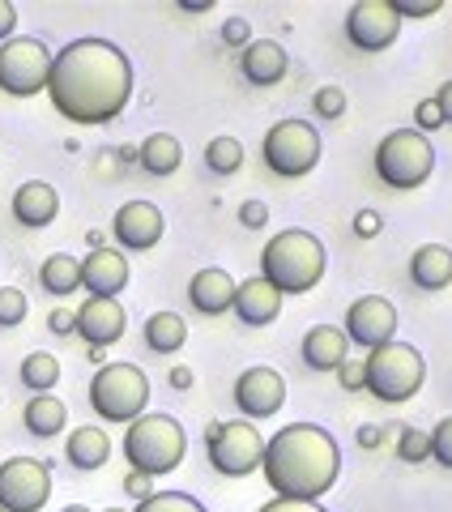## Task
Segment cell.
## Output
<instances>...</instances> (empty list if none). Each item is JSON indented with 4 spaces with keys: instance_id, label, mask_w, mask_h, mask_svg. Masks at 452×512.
<instances>
[{
    "instance_id": "6da1fadb",
    "label": "cell",
    "mask_w": 452,
    "mask_h": 512,
    "mask_svg": "<svg viewBox=\"0 0 452 512\" xmlns=\"http://www.w3.org/2000/svg\"><path fill=\"white\" fill-rule=\"evenodd\" d=\"M47 94L64 120L111 124L133 99V64L107 39H73L52 56Z\"/></svg>"
},
{
    "instance_id": "7a4b0ae2",
    "label": "cell",
    "mask_w": 452,
    "mask_h": 512,
    "mask_svg": "<svg viewBox=\"0 0 452 512\" xmlns=\"http://www.w3.org/2000/svg\"><path fill=\"white\" fill-rule=\"evenodd\" d=\"M261 474H265V483L278 491V500L320 504V495H329L337 474H342V448H337L333 431H325V427L290 423L278 436L265 440Z\"/></svg>"
},
{
    "instance_id": "3957f363",
    "label": "cell",
    "mask_w": 452,
    "mask_h": 512,
    "mask_svg": "<svg viewBox=\"0 0 452 512\" xmlns=\"http://www.w3.org/2000/svg\"><path fill=\"white\" fill-rule=\"evenodd\" d=\"M325 265H329L325 244L303 227L278 231L261 252V278L278 295H308L325 278Z\"/></svg>"
},
{
    "instance_id": "277c9868",
    "label": "cell",
    "mask_w": 452,
    "mask_h": 512,
    "mask_svg": "<svg viewBox=\"0 0 452 512\" xmlns=\"http://www.w3.org/2000/svg\"><path fill=\"white\" fill-rule=\"evenodd\" d=\"M188 453V436L171 414H141L137 423H128L124 431V457L133 474L145 478H163L184 461Z\"/></svg>"
},
{
    "instance_id": "5b68a950",
    "label": "cell",
    "mask_w": 452,
    "mask_h": 512,
    "mask_svg": "<svg viewBox=\"0 0 452 512\" xmlns=\"http://www.w3.org/2000/svg\"><path fill=\"white\" fill-rule=\"evenodd\" d=\"M423 380H427V363L410 342H384L367 350L363 359V389L384 406H406L423 389Z\"/></svg>"
},
{
    "instance_id": "8992f818",
    "label": "cell",
    "mask_w": 452,
    "mask_h": 512,
    "mask_svg": "<svg viewBox=\"0 0 452 512\" xmlns=\"http://www.w3.org/2000/svg\"><path fill=\"white\" fill-rule=\"evenodd\" d=\"M376 175L380 184H389L397 192H410V188H423L435 171V150H431V137L414 133V128H393L389 137H380L376 146Z\"/></svg>"
},
{
    "instance_id": "52a82bcc",
    "label": "cell",
    "mask_w": 452,
    "mask_h": 512,
    "mask_svg": "<svg viewBox=\"0 0 452 512\" xmlns=\"http://www.w3.org/2000/svg\"><path fill=\"white\" fill-rule=\"evenodd\" d=\"M90 406L107 423H137L150 406V380L137 363H103L90 380Z\"/></svg>"
},
{
    "instance_id": "ba28073f",
    "label": "cell",
    "mask_w": 452,
    "mask_h": 512,
    "mask_svg": "<svg viewBox=\"0 0 452 512\" xmlns=\"http://www.w3.org/2000/svg\"><path fill=\"white\" fill-rule=\"evenodd\" d=\"M265 167L282 180H303L320 163V133L308 120H278L261 141Z\"/></svg>"
},
{
    "instance_id": "9c48e42d",
    "label": "cell",
    "mask_w": 452,
    "mask_h": 512,
    "mask_svg": "<svg viewBox=\"0 0 452 512\" xmlns=\"http://www.w3.org/2000/svg\"><path fill=\"white\" fill-rule=\"evenodd\" d=\"M261 457H265V440L248 419L209 427V466L222 478H248L252 470H261Z\"/></svg>"
},
{
    "instance_id": "30bf717a",
    "label": "cell",
    "mask_w": 452,
    "mask_h": 512,
    "mask_svg": "<svg viewBox=\"0 0 452 512\" xmlns=\"http://www.w3.org/2000/svg\"><path fill=\"white\" fill-rule=\"evenodd\" d=\"M47 73H52V52L39 39H9L0 43V90L13 99H35L47 90Z\"/></svg>"
},
{
    "instance_id": "8fae6325",
    "label": "cell",
    "mask_w": 452,
    "mask_h": 512,
    "mask_svg": "<svg viewBox=\"0 0 452 512\" xmlns=\"http://www.w3.org/2000/svg\"><path fill=\"white\" fill-rule=\"evenodd\" d=\"M52 500V474L35 457H9L0 466V512H39Z\"/></svg>"
},
{
    "instance_id": "7c38bea8",
    "label": "cell",
    "mask_w": 452,
    "mask_h": 512,
    "mask_svg": "<svg viewBox=\"0 0 452 512\" xmlns=\"http://www.w3.org/2000/svg\"><path fill=\"white\" fill-rule=\"evenodd\" d=\"M346 39L359 52H384L401 39V18L389 0H354L346 13Z\"/></svg>"
},
{
    "instance_id": "4fadbf2b",
    "label": "cell",
    "mask_w": 452,
    "mask_h": 512,
    "mask_svg": "<svg viewBox=\"0 0 452 512\" xmlns=\"http://www.w3.org/2000/svg\"><path fill=\"white\" fill-rule=\"evenodd\" d=\"M346 342L350 346H363V350H376L384 342L397 338V308L384 295H363L346 308Z\"/></svg>"
},
{
    "instance_id": "5bb4252c",
    "label": "cell",
    "mask_w": 452,
    "mask_h": 512,
    "mask_svg": "<svg viewBox=\"0 0 452 512\" xmlns=\"http://www.w3.org/2000/svg\"><path fill=\"white\" fill-rule=\"evenodd\" d=\"M235 406L239 414L252 423V419H273L282 406H286V380L282 372H273V367H248L244 376L235 380Z\"/></svg>"
},
{
    "instance_id": "9a60e30c",
    "label": "cell",
    "mask_w": 452,
    "mask_h": 512,
    "mask_svg": "<svg viewBox=\"0 0 452 512\" xmlns=\"http://www.w3.org/2000/svg\"><path fill=\"white\" fill-rule=\"evenodd\" d=\"M163 231H167V222L154 201H128L116 210V218H111V235H116L120 248H128V252H150L158 239H163Z\"/></svg>"
},
{
    "instance_id": "2e32d148",
    "label": "cell",
    "mask_w": 452,
    "mask_h": 512,
    "mask_svg": "<svg viewBox=\"0 0 452 512\" xmlns=\"http://www.w3.org/2000/svg\"><path fill=\"white\" fill-rule=\"evenodd\" d=\"M73 316H77L73 333H82V342H90L94 350L116 346L124 338V329H128V312L120 308L116 299H86Z\"/></svg>"
},
{
    "instance_id": "e0dca14e",
    "label": "cell",
    "mask_w": 452,
    "mask_h": 512,
    "mask_svg": "<svg viewBox=\"0 0 452 512\" xmlns=\"http://www.w3.org/2000/svg\"><path fill=\"white\" fill-rule=\"evenodd\" d=\"M82 286L90 291V299H116L128 286V261L116 248H90V256L82 261Z\"/></svg>"
},
{
    "instance_id": "ac0fdd59",
    "label": "cell",
    "mask_w": 452,
    "mask_h": 512,
    "mask_svg": "<svg viewBox=\"0 0 452 512\" xmlns=\"http://www.w3.org/2000/svg\"><path fill=\"white\" fill-rule=\"evenodd\" d=\"M231 308H235V316L244 320V325L265 329V325H273V320L282 316V295L273 291L265 278H248V282L235 286V303H231Z\"/></svg>"
},
{
    "instance_id": "d6986e66",
    "label": "cell",
    "mask_w": 452,
    "mask_h": 512,
    "mask_svg": "<svg viewBox=\"0 0 452 512\" xmlns=\"http://www.w3.org/2000/svg\"><path fill=\"white\" fill-rule=\"evenodd\" d=\"M56 214H60V197L47 180H26L18 192H13V218H18L22 227L43 231L56 222Z\"/></svg>"
},
{
    "instance_id": "ffe728a7",
    "label": "cell",
    "mask_w": 452,
    "mask_h": 512,
    "mask_svg": "<svg viewBox=\"0 0 452 512\" xmlns=\"http://www.w3.org/2000/svg\"><path fill=\"white\" fill-rule=\"evenodd\" d=\"M188 299H192V308H197L201 316H222V312H231V303H235V278L226 274V269L209 265V269H201V274H192Z\"/></svg>"
},
{
    "instance_id": "44dd1931",
    "label": "cell",
    "mask_w": 452,
    "mask_h": 512,
    "mask_svg": "<svg viewBox=\"0 0 452 512\" xmlns=\"http://www.w3.org/2000/svg\"><path fill=\"white\" fill-rule=\"evenodd\" d=\"M303 363L312 367V372H337L346 359H350V342L342 329L333 325H312L308 333H303V346H299Z\"/></svg>"
},
{
    "instance_id": "7402d4cb",
    "label": "cell",
    "mask_w": 452,
    "mask_h": 512,
    "mask_svg": "<svg viewBox=\"0 0 452 512\" xmlns=\"http://www.w3.org/2000/svg\"><path fill=\"white\" fill-rule=\"evenodd\" d=\"M239 69H244V77L252 86H278L286 69H290V56H286V47L282 43H273V39H256L244 47V60H239Z\"/></svg>"
},
{
    "instance_id": "603a6c76",
    "label": "cell",
    "mask_w": 452,
    "mask_h": 512,
    "mask_svg": "<svg viewBox=\"0 0 452 512\" xmlns=\"http://www.w3.org/2000/svg\"><path fill=\"white\" fill-rule=\"evenodd\" d=\"M410 278H414L418 291H444L452 282V248L423 244L410 256Z\"/></svg>"
},
{
    "instance_id": "cb8c5ba5",
    "label": "cell",
    "mask_w": 452,
    "mask_h": 512,
    "mask_svg": "<svg viewBox=\"0 0 452 512\" xmlns=\"http://www.w3.org/2000/svg\"><path fill=\"white\" fill-rule=\"evenodd\" d=\"M64 457H69V466L73 470H103L107 466V457H111V440H107V431L99 427H77L69 444H64Z\"/></svg>"
},
{
    "instance_id": "d4e9b609",
    "label": "cell",
    "mask_w": 452,
    "mask_h": 512,
    "mask_svg": "<svg viewBox=\"0 0 452 512\" xmlns=\"http://www.w3.org/2000/svg\"><path fill=\"white\" fill-rule=\"evenodd\" d=\"M22 423L30 436H39V440H52L64 431V423H69V406L60 402V397L52 393H39V397H30L26 410H22Z\"/></svg>"
},
{
    "instance_id": "484cf974",
    "label": "cell",
    "mask_w": 452,
    "mask_h": 512,
    "mask_svg": "<svg viewBox=\"0 0 452 512\" xmlns=\"http://www.w3.org/2000/svg\"><path fill=\"white\" fill-rule=\"evenodd\" d=\"M137 163L150 171V175H171V171H180V163H184L180 137H171V133H150V137L141 141V150H137Z\"/></svg>"
},
{
    "instance_id": "4316f807",
    "label": "cell",
    "mask_w": 452,
    "mask_h": 512,
    "mask_svg": "<svg viewBox=\"0 0 452 512\" xmlns=\"http://www.w3.org/2000/svg\"><path fill=\"white\" fill-rule=\"evenodd\" d=\"M39 282H43V291L47 295H73V291H82V261L69 252H56V256H47L43 269H39Z\"/></svg>"
},
{
    "instance_id": "83f0119b",
    "label": "cell",
    "mask_w": 452,
    "mask_h": 512,
    "mask_svg": "<svg viewBox=\"0 0 452 512\" xmlns=\"http://www.w3.org/2000/svg\"><path fill=\"white\" fill-rule=\"evenodd\" d=\"M188 342V325L180 312H154L145 320V346L154 350V355H175Z\"/></svg>"
},
{
    "instance_id": "f1b7e54d",
    "label": "cell",
    "mask_w": 452,
    "mask_h": 512,
    "mask_svg": "<svg viewBox=\"0 0 452 512\" xmlns=\"http://www.w3.org/2000/svg\"><path fill=\"white\" fill-rule=\"evenodd\" d=\"M56 380H60V363L56 355H47V350H35V355H26L22 359V384L30 393H52L56 389Z\"/></svg>"
},
{
    "instance_id": "f546056e",
    "label": "cell",
    "mask_w": 452,
    "mask_h": 512,
    "mask_svg": "<svg viewBox=\"0 0 452 512\" xmlns=\"http://www.w3.org/2000/svg\"><path fill=\"white\" fill-rule=\"evenodd\" d=\"M205 167L214 175H235L244 167V146H239V137H214L205 146Z\"/></svg>"
},
{
    "instance_id": "4dcf8cb0",
    "label": "cell",
    "mask_w": 452,
    "mask_h": 512,
    "mask_svg": "<svg viewBox=\"0 0 452 512\" xmlns=\"http://www.w3.org/2000/svg\"><path fill=\"white\" fill-rule=\"evenodd\" d=\"M133 512H205V504L192 500L188 491H154L150 500H141Z\"/></svg>"
},
{
    "instance_id": "1f68e13d",
    "label": "cell",
    "mask_w": 452,
    "mask_h": 512,
    "mask_svg": "<svg viewBox=\"0 0 452 512\" xmlns=\"http://www.w3.org/2000/svg\"><path fill=\"white\" fill-rule=\"evenodd\" d=\"M397 457L406 461V466H418V461L431 457V436L418 427H401L397 431Z\"/></svg>"
},
{
    "instance_id": "d6a6232c",
    "label": "cell",
    "mask_w": 452,
    "mask_h": 512,
    "mask_svg": "<svg viewBox=\"0 0 452 512\" xmlns=\"http://www.w3.org/2000/svg\"><path fill=\"white\" fill-rule=\"evenodd\" d=\"M26 312H30V303H26V295L18 291V286H0V329L22 325Z\"/></svg>"
},
{
    "instance_id": "836d02e7",
    "label": "cell",
    "mask_w": 452,
    "mask_h": 512,
    "mask_svg": "<svg viewBox=\"0 0 452 512\" xmlns=\"http://www.w3.org/2000/svg\"><path fill=\"white\" fill-rule=\"evenodd\" d=\"M312 107H316L320 120H342V116H346V94L337 90V86H320L316 99H312Z\"/></svg>"
},
{
    "instance_id": "e575fe53",
    "label": "cell",
    "mask_w": 452,
    "mask_h": 512,
    "mask_svg": "<svg viewBox=\"0 0 452 512\" xmlns=\"http://www.w3.org/2000/svg\"><path fill=\"white\" fill-rule=\"evenodd\" d=\"M427 436H431V457L440 461L444 470H452V419H440L435 431H427Z\"/></svg>"
},
{
    "instance_id": "d590c367",
    "label": "cell",
    "mask_w": 452,
    "mask_h": 512,
    "mask_svg": "<svg viewBox=\"0 0 452 512\" xmlns=\"http://www.w3.org/2000/svg\"><path fill=\"white\" fill-rule=\"evenodd\" d=\"M440 124H444V116H440V107H435V99H423V103L414 107V133L431 137Z\"/></svg>"
},
{
    "instance_id": "8d00e7d4",
    "label": "cell",
    "mask_w": 452,
    "mask_h": 512,
    "mask_svg": "<svg viewBox=\"0 0 452 512\" xmlns=\"http://www.w3.org/2000/svg\"><path fill=\"white\" fill-rule=\"evenodd\" d=\"M397 18H431V13H440V0H389Z\"/></svg>"
},
{
    "instance_id": "74e56055",
    "label": "cell",
    "mask_w": 452,
    "mask_h": 512,
    "mask_svg": "<svg viewBox=\"0 0 452 512\" xmlns=\"http://www.w3.org/2000/svg\"><path fill=\"white\" fill-rule=\"evenodd\" d=\"M239 222H244L248 231H261L269 222V205L265 201H244V205H239Z\"/></svg>"
},
{
    "instance_id": "f35d334b",
    "label": "cell",
    "mask_w": 452,
    "mask_h": 512,
    "mask_svg": "<svg viewBox=\"0 0 452 512\" xmlns=\"http://www.w3.org/2000/svg\"><path fill=\"white\" fill-rule=\"evenodd\" d=\"M248 35H252V26H248L244 18H226V22H222V39L231 43V47H248V43H252Z\"/></svg>"
},
{
    "instance_id": "ab89813d",
    "label": "cell",
    "mask_w": 452,
    "mask_h": 512,
    "mask_svg": "<svg viewBox=\"0 0 452 512\" xmlns=\"http://www.w3.org/2000/svg\"><path fill=\"white\" fill-rule=\"evenodd\" d=\"M256 512H329V508L308 504V500H269V504H261Z\"/></svg>"
},
{
    "instance_id": "60d3db41",
    "label": "cell",
    "mask_w": 452,
    "mask_h": 512,
    "mask_svg": "<svg viewBox=\"0 0 452 512\" xmlns=\"http://www.w3.org/2000/svg\"><path fill=\"white\" fill-rule=\"evenodd\" d=\"M354 235H359V239H376L380 235V214L376 210L354 214Z\"/></svg>"
},
{
    "instance_id": "b9f144b4",
    "label": "cell",
    "mask_w": 452,
    "mask_h": 512,
    "mask_svg": "<svg viewBox=\"0 0 452 512\" xmlns=\"http://www.w3.org/2000/svg\"><path fill=\"white\" fill-rule=\"evenodd\" d=\"M337 380H342V389H350V393H359L363 389V363H342L337 367Z\"/></svg>"
},
{
    "instance_id": "7bdbcfd3",
    "label": "cell",
    "mask_w": 452,
    "mask_h": 512,
    "mask_svg": "<svg viewBox=\"0 0 452 512\" xmlns=\"http://www.w3.org/2000/svg\"><path fill=\"white\" fill-rule=\"evenodd\" d=\"M47 329L60 333V338H64V333H73V329H77V316H73L69 308H56L52 316H47Z\"/></svg>"
},
{
    "instance_id": "ee69618b",
    "label": "cell",
    "mask_w": 452,
    "mask_h": 512,
    "mask_svg": "<svg viewBox=\"0 0 452 512\" xmlns=\"http://www.w3.org/2000/svg\"><path fill=\"white\" fill-rule=\"evenodd\" d=\"M13 30H18V9H13L9 0H0V43H9Z\"/></svg>"
},
{
    "instance_id": "f6af8a7d",
    "label": "cell",
    "mask_w": 452,
    "mask_h": 512,
    "mask_svg": "<svg viewBox=\"0 0 452 512\" xmlns=\"http://www.w3.org/2000/svg\"><path fill=\"white\" fill-rule=\"evenodd\" d=\"M124 491L133 495L137 504H141V500H150V495H154V487H150V478H145V474H128V478H124Z\"/></svg>"
},
{
    "instance_id": "bcb514c9",
    "label": "cell",
    "mask_w": 452,
    "mask_h": 512,
    "mask_svg": "<svg viewBox=\"0 0 452 512\" xmlns=\"http://www.w3.org/2000/svg\"><path fill=\"white\" fill-rule=\"evenodd\" d=\"M435 107H440L444 124H452V82H444V86H440V94H435Z\"/></svg>"
},
{
    "instance_id": "7dc6e473",
    "label": "cell",
    "mask_w": 452,
    "mask_h": 512,
    "mask_svg": "<svg viewBox=\"0 0 452 512\" xmlns=\"http://www.w3.org/2000/svg\"><path fill=\"white\" fill-rule=\"evenodd\" d=\"M359 444L363 448H376L380 444V427H359Z\"/></svg>"
},
{
    "instance_id": "c3c4849f",
    "label": "cell",
    "mask_w": 452,
    "mask_h": 512,
    "mask_svg": "<svg viewBox=\"0 0 452 512\" xmlns=\"http://www.w3.org/2000/svg\"><path fill=\"white\" fill-rule=\"evenodd\" d=\"M171 384H175V389H188V384H192V372H188V367H175V372H171Z\"/></svg>"
},
{
    "instance_id": "681fc988",
    "label": "cell",
    "mask_w": 452,
    "mask_h": 512,
    "mask_svg": "<svg viewBox=\"0 0 452 512\" xmlns=\"http://www.w3.org/2000/svg\"><path fill=\"white\" fill-rule=\"evenodd\" d=\"M214 0H184V9H192V13H205Z\"/></svg>"
},
{
    "instance_id": "f907efd6",
    "label": "cell",
    "mask_w": 452,
    "mask_h": 512,
    "mask_svg": "<svg viewBox=\"0 0 452 512\" xmlns=\"http://www.w3.org/2000/svg\"><path fill=\"white\" fill-rule=\"evenodd\" d=\"M64 512H90L86 504H69V508H64Z\"/></svg>"
},
{
    "instance_id": "816d5d0a",
    "label": "cell",
    "mask_w": 452,
    "mask_h": 512,
    "mask_svg": "<svg viewBox=\"0 0 452 512\" xmlns=\"http://www.w3.org/2000/svg\"><path fill=\"white\" fill-rule=\"evenodd\" d=\"M103 512H124V508H103Z\"/></svg>"
}]
</instances>
